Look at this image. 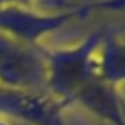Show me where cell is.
<instances>
[{
	"mask_svg": "<svg viewBox=\"0 0 125 125\" xmlns=\"http://www.w3.org/2000/svg\"><path fill=\"white\" fill-rule=\"evenodd\" d=\"M106 34V28L91 33L79 45L70 48H46L41 52L46 60V93L74 103V96L94 79V53Z\"/></svg>",
	"mask_w": 125,
	"mask_h": 125,
	"instance_id": "1",
	"label": "cell"
},
{
	"mask_svg": "<svg viewBox=\"0 0 125 125\" xmlns=\"http://www.w3.org/2000/svg\"><path fill=\"white\" fill-rule=\"evenodd\" d=\"M122 9H125V0H93L57 12H43L21 7H0V33L9 34L28 45L38 46L46 34L62 29L72 21L82 19L98 10Z\"/></svg>",
	"mask_w": 125,
	"mask_h": 125,
	"instance_id": "2",
	"label": "cell"
},
{
	"mask_svg": "<svg viewBox=\"0 0 125 125\" xmlns=\"http://www.w3.org/2000/svg\"><path fill=\"white\" fill-rule=\"evenodd\" d=\"M0 87L46 93V60L41 45L33 46L0 33Z\"/></svg>",
	"mask_w": 125,
	"mask_h": 125,
	"instance_id": "3",
	"label": "cell"
},
{
	"mask_svg": "<svg viewBox=\"0 0 125 125\" xmlns=\"http://www.w3.org/2000/svg\"><path fill=\"white\" fill-rule=\"evenodd\" d=\"M72 103L50 93H29L0 87V115L24 125H62V113Z\"/></svg>",
	"mask_w": 125,
	"mask_h": 125,
	"instance_id": "4",
	"label": "cell"
},
{
	"mask_svg": "<svg viewBox=\"0 0 125 125\" xmlns=\"http://www.w3.org/2000/svg\"><path fill=\"white\" fill-rule=\"evenodd\" d=\"M74 103H81L98 118L111 125H125V101L113 86L91 81L74 96Z\"/></svg>",
	"mask_w": 125,
	"mask_h": 125,
	"instance_id": "5",
	"label": "cell"
},
{
	"mask_svg": "<svg viewBox=\"0 0 125 125\" xmlns=\"http://www.w3.org/2000/svg\"><path fill=\"white\" fill-rule=\"evenodd\" d=\"M94 79L118 89L125 82V40L115 28H106V34L94 53Z\"/></svg>",
	"mask_w": 125,
	"mask_h": 125,
	"instance_id": "6",
	"label": "cell"
},
{
	"mask_svg": "<svg viewBox=\"0 0 125 125\" xmlns=\"http://www.w3.org/2000/svg\"><path fill=\"white\" fill-rule=\"evenodd\" d=\"M36 4H45V5H52V7H58V10H65L70 9L74 5H70L67 0H0V7H21V9H33Z\"/></svg>",
	"mask_w": 125,
	"mask_h": 125,
	"instance_id": "7",
	"label": "cell"
},
{
	"mask_svg": "<svg viewBox=\"0 0 125 125\" xmlns=\"http://www.w3.org/2000/svg\"><path fill=\"white\" fill-rule=\"evenodd\" d=\"M0 125H12V122H10L9 118H5V116L0 115Z\"/></svg>",
	"mask_w": 125,
	"mask_h": 125,
	"instance_id": "8",
	"label": "cell"
},
{
	"mask_svg": "<svg viewBox=\"0 0 125 125\" xmlns=\"http://www.w3.org/2000/svg\"><path fill=\"white\" fill-rule=\"evenodd\" d=\"M116 29H118L120 33H125V26H122V28H116Z\"/></svg>",
	"mask_w": 125,
	"mask_h": 125,
	"instance_id": "9",
	"label": "cell"
},
{
	"mask_svg": "<svg viewBox=\"0 0 125 125\" xmlns=\"http://www.w3.org/2000/svg\"><path fill=\"white\" fill-rule=\"evenodd\" d=\"M12 125H24V123H16V122H12Z\"/></svg>",
	"mask_w": 125,
	"mask_h": 125,
	"instance_id": "10",
	"label": "cell"
}]
</instances>
